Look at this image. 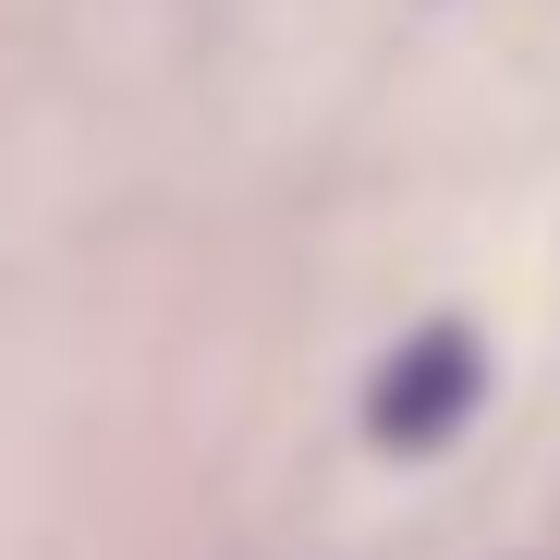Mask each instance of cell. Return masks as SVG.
<instances>
[{
	"mask_svg": "<svg viewBox=\"0 0 560 560\" xmlns=\"http://www.w3.org/2000/svg\"><path fill=\"white\" fill-rule=\"evenodd\" d=\"M476 402H488V341L463 317H427V329H402L378 353V378H365V439L427 463V451H451L476 427Z\"/></svg>",
	"mask_w": 560,
	"mask_h": 560,
	"instance_id": "obj_1",
	"label": "cell"
}]
</instances>
